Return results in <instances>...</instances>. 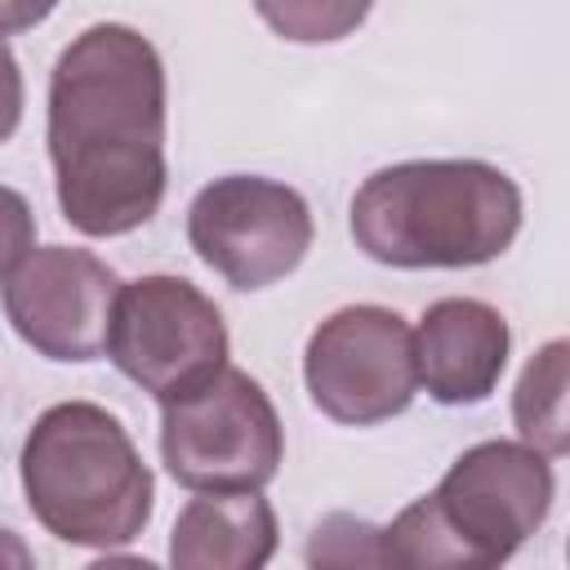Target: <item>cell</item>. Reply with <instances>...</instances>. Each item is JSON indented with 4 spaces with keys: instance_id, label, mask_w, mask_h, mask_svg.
<instances>
[{
    "instance_id": "6da1fadb",
    "label": "cell",
    "mask_w": 570,
    "mask_h": 570,
    "mask_svg": "<svg viewBox=\"0 0 570 570\" xmlns=\"http://www.w3.org/2000/svg\"><path fill=\"white\" fill-rule=\"evenodd\" d=\"M49 160L62 218L125 236L156 218L165 165V62L125 22L85 27L49 76Z\"/></svg>"
},
{
    "instance_id": "7a4b0ae2",
    "label": "cell",
    "mask_w": 570,
    "mask_h": 570,
    "mask_svg": "<svg viewBox=\"0 0 570 570\" xmlns=\"http://www.w3.org/2000/svg\"><path fill=\"white\" fill-rule=\"evenodd\" d=\"M521 232V187L485 160H401L352 196V240L383 267H481Z\"/></svg>"
},
{
    "instance_id": "3957f363",
    "label": "cell",
    "mask_w": 570,
    "mask_h": 570,
    "mask_svg": "<svg viewBox=\"0 0 570 570\" xmlns=\"http://www.w3.org/2000/svg\"><path fill=\"white\" fill-rule=\"evenodd\" d=\"M552 459L525 441L463 450L441 485L379 530V566H503L552 512Z\"/></svg>"
},
{
    "instance_id": "277c9868",
    "label": "cell",
    "mask_w": 570,
    "mask_h": 570,
    "mask_svg": "<svg viewBox=\"0 0 570 570\" xmlns=\"http://www.w3.org/2000/svg\"><path fill=\"white\" fill-rule=\"evenodd\" d=\"M31 517L62 543L120 548L151 521L156 481L125 423L94 401L49 405L22 441Z\"/></svg>"
},
{
    "instance_id": "5b68a950",
    "label": "cell",
    "mask_w": 570,
    "mask_h": 570,
    "mask_svg": "<svg viewBox=\"0 0 570 570\" xmlns=\"http://www.w3.org/2000/svg\"><path fill=\"white\" fill-rule=\"evenodd\" d=\"M160 459L187 490H263L285 459V432L258 379L223 365L196 392L165 401Z\"/></svg>"
},
{
    "instance_id": "8992f818",
    "label": "cell",
    "mask_w": 570,
    "mask_h": 570,
    "mask_svg": "<svg viewBox=\"0 0 570 570\" xmlns=\"http://www.w3.org/2000/svg\"><path fill=\"white\" fill-rule=\"evenodd\" d=\"M107 361L160 405L209 383L232 352L223 312L187 276H138L116 289L107 316Z\"/></svg>"
},
{
    "instance_id": "52a82bcc",
    "label": "cell",
    "mask_w": 570,
    "mask_h": 570,
    "mask_svg": "<svg viewBox=\"0 0 570 570\" xmlns=\"http://www.w3.org/2000/svg\"><path fill=\"white\" fill-rule=\"evenodd\" d=\"M303 383L312 405L347 428L405 414L419 392L414 330L401 312L379 303L338 307L307 338Z\"/></svg>"
},
{
    "instance_id": "ba28073f",
    "label": "cell",
    "mask_w": 570,
    "mask_h": 570,
    "mask_svg": "<svg viewBox=\"0 0 570 570\" xmlns=\"http://www.w3.org/2000/svg\"><path fill=\"white\" fill-rule=\"evenodd\" d=\"M307 200L258 174H227L196 191L187 209V240L196 258L232 289H267L289 276L312 249Z\"/></svg>"
},
{
    "instance_id": "9c48e42d",
    "label": "cell",
    "mask_w": 570,
    "mask_h": 570,
    "mask_svg": "<svg viewBox=\"0 0 570 570\" xmlns=\"http://www.w3.org/2000/svg\"><path fill=\"white\" fill-rule=\"evenodd\" d=\"M116 272L89 249L45 245L4 276V312L27 347L49 361H98L116 303Z\"/></svg>"
},
{
    "instance_id": "30bf717a",
    "label": "cell",
    "mask_w": 570,
    "mask_h": 570,
    "mask_svg": "<svg viewBox=\"0 0 570 570\" xmlns=\"http://www.w3.org/2000/svg\"><path fill=\"white\" fill-rule=\"evenodd\" d=\"M512 352V330L499 307L481 298H436L414 330L419 383L441 405H481Z\"/></svg>"
},
{
    "instance_id": "8fae6325",
    "label": "cell",
    "mask_w": 570,
    "mask_h": 570,
    "mask_svg": "<svg viewBox=\"0 0 570 570\" xmlns=\"http://www.w3.org/2000/svg\"><path fill=\"white\" fill-rule=\"evenodd\" d=\"M276 552V512L258 490H196L169 534L178 570H258Z\"/></svg>"
},
{
    "instance_id": "7c38bea8",
    "label": "cell",
    "mask_w": 570,
    "mask_h": 570,
    "mask_svg": "<svg viewBox=\"0 0 570 570\" xmlns=\"http://www.w3.org/2000/svg\"><path fill=\"white\" fill-rule=\"evenodd\" d=\"M566 338L543 343L512 392V423L525 445L543 450L548 459H561L570 450V423H566Z\"/></svg>"
},
{
    "instance_id": "4fadbf2b",
    "label": "cell",
    "mask_w": 570,
    "mask_h": 570,
    "mask_svg": "<svg viewBox=\"0 0 570 570\" xmlns=\"http://www.w3.org/2000/svg\"><path fill=\"white\" fill-rule=\"evenodd\" d=\"M254 9L276 36L294 45H330L352 36L370 18L374 0H254Z\"/></svg>"
},
{
    "instance_id": "5bb4252c",
    "label": "cell",
    "mask_w": 570,
    "mask_h": 570,
    "mask_svg": "<svg viewBox=\"0 0 570 570\" xmlns=\"http://www.w3.org/2000/svg\"><path fill=\"white\" fill-rule=\"evenodd\" d=\"M307 561L312 566H379V525L334 512L312 530Z\"/></svg>"
},
{
    "instance_id": "9a60e30c",
    "label": "cell",
    "mask_w": 570,
    "mask_h": 570,
    "mask_svg": "<svg viewBox=\"0 0 570 570\" xmlns=\"http://www.w3.org/2000/svg\"><path fill=\"white\" fill-rule=\"evenodd\" d=\"M36 249V214L22 191L0 187V285Z\"/></svg>"
},
{
    "instance_id": "2e32d148",
    "label": "cell",
    "mask_w": 570,
    "mask_h": 570,
    "mask_svg": "<svg viewBox=\"0 0 570 570\" xmlns=\"http://www.w3.org/2000/svg\"><path fill=\"white\" fill-rule=\"evenodd\" d=\"M22 98H27L22 67H18L9 40L0 36V142H9L18 134V125H22Z\"/></svg>"
},
{
    "instance_id": "e0dca14e",
    "label": "cell",
    "mask_w": 570,
    "mask_h": 570,
    "mask_svg": "<svg viewBox=\"0 0 570 570\" xmlns=\"http://www.w3.org/2000/svg\"><path fill=\"white\" fill-rule=\"evenodd\" d=\"M53 9H58V0H0V36L31 31V27H40Z\"/></svg>"
},
{
    "instance_id": "ac0fdd59",
    "label": "cell",
    "mask_w": 570,
    "mask_h": 570,
    "mask_svg": "<svg viewBox=\"0 0 570 570\" xmlns=\"http://www.w3.org/2000/svg\"><path fill=\"white\" fill-rule=\"evenodd\" d=\"M4 561H13V566H31V552L18 543L13 530H0V566H4Z\"/></svg>"
}]
</instances>
